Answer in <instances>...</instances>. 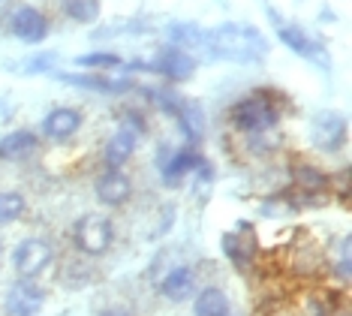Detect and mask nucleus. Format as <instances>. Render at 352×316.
<instances>
[{"mask_svg": "<svg viewBox=\"0 0 352 316\" xmlns=\"http://www.w3.org/2000/svg\"><path fill=\"white\" fill-rule=\"evenodd\" d=\"M73 238H76L78 250H85L87 256H100L111 247L115 229H111V220H106L102 214H85L82 220L76 223Z\"/></svg>", "mask_w": 352, "mask_h": 316, "instance_id": "4", "label": "nucleus"}, {"mask_svg": "<svg viewBox=\"0 0 352 316\" xmlns=\"http://www.w3.org/2000/svg\"><path fill=\"white\" fill-rule=\"evenodd\" d=\"M334 187L340 190V202L346 205L349 202V169H343V172L338 175V181H334Z\"/></svg>", "mask_w": 352, "mask_h": 316, "instance_id": "27", "label": "nucleus"}, {"mask_svg": "<svg viewBox=\"0 0 352 316\" xmlns=\"http://www.w3.org/2000/svg\"><path fill=\"white\" fill-rule=\"evenodd\" d=\"M223 253L229 256L232 265H238V268H250V262L259 253V241H256V232L253 226L241 220L232 232L223 235Z\"/></svg>", "mask_w": 352, "mask_h": 316, "instance_id": "7", "label": "nucleus"}, {"mask_svg": "<svg viewBox=\"0 0 352 316\" xmlns=\"http://www.w3.org/2000/svg\"><path fill=\"white\" fill-rule=\"evenodd\" d=\"M45 304V293L39 286H34L28 277L12 283L6 293V313L10 316H36Z\"/></svg>", "mask_w": 352, "mask_h": 316, "instance_id": "9", "label": "nucleus"}, {"mask_svg": "<svg viewBox=\"0 0 352 316\" xmlns=\"http://www.w3.org/2000/svg\"><path fill=\"white\" fill-rule=\"evenodd\" d=\"M310 139L325 154L340 151L343 142H346V120H343L338 112H319V115H314V120H310Z\"/></svg>", "mask_w": 352, "mask_h": 316, "instance_id": "6", "label": "nucleus"}, {"mask_svg": "<svg viewBox=\"0 0 352 316\" xmlns=\"http://www.w3.org/2000/svg\"><path fill=\"white\" fill-rule=\"evenodd\" d=\"M175 118H178L181 129L190 136V139H202V133H205V115H202V109H199L196 103H181L178 112H175Z\"/></svg>", "mask_w": 352, "mask_h": 316, "instance_id": "19", "label": "nucleus"}, {"mask_svg": "<svg viewBox=\"0 0 352 316\" xmlns=\"http://www.w3.org/2000/svg\"><path fill=\"white\" fill-rule=\"evenodd\" d=\"M277 120H280V109L271 94L259 91L232 105V124L241 129V133H259V129L277 127Z\"/></svg>", "mask_w": 352, "mask_h": 316, "instance_id": "2", "label": "nucleus"}, {"mask_svg": "<svg viewBox=\"0 0 352 316\" xmlns=\"http://www.w3.org/2000/svg\"><path fill=\"white\" fill-rule=\"evenodd\" d=\"M25 196L21 193H0V223H12L25 214Z\"/></svg>", "mask_w": 352, "mask_h": 316, "instance_id": "24", "label": "nucleus"}, {"mask_svg": "<svg viewBox=\"0 0 352 316\" xmlns=\"http://www.w3.org/2000/svg\"><path fill=\"white\" fill-rule=\"evenodd\" d=\"M76 63L82 70H121L124 58L121 54H111V52H91V54H78Z\"/></svg>", "mask_w": 352, "mask_h": 316, "instance_id": "23", "label": "nucleus"}, {"mask_svg": "<svg viewBox=\"0 0 352 316\" xmlns=\"http://www.w3.org/2000/svg\"><path fill=\"white\" fill-rule=\"evenodd\" d=\"M268 12H271V21H274V28H277L280 43H283L286 48H292V52H295V54H301L304 61L316 63L319 70H328V67H331V54H328L325 43H319L316 36L304 34V30H301V28H295V24L280 21V15H277L274 10H268Z\"/></svg>", "mask_w": 352, "mask_h": 316, "instance_id": "3", "label": "nucleus"}, {"mask_svg": "<svg viewBox=\"0 0 352 316\" xmlns=\"http://www.w3.org/2000/svg\"><path fill=\"white\" fill-rule=\"evenodd\" d=\"M78 127H82V115H78L76 109H69V105L52 109L43 120V133L54 142H63V139H69V136H76Z\"/></svg>", "mask_w": 352, "mask_h": 316, "instance_id": "13", "label": "nucleus"}, {"mask_svg": "<svg viewBox=\"0 0 352 316\" xmlns=\"http://www.w3.org/2000/svg\"><path fill=\"white\" fill-rule=\"evenodd\" d=\"M60 82L76 85V87H85V91L109 94V96L130 94L133 91L130 78H106V76H97V72H67V76H60Z\"/></svg>", "mask_w": 352, "mask_h": 316, "instance_id": "11", "label": "nucleus"}, {"mask_svg": "<svg viewBox=\"0 0 352 316\" xmlns=\"http://www.w3.org/2000/svg\"><path fill=\"white\" fill-rule=\"evenodd\" d=\"M100 316H133L126 307H109V310H102Z\"/></svg>", "mask_w": 352, "mask_h": 316, "instance_id": "28", "label": "nucleus"}, {"mask_svg": "<svg viewBox=\"0 0 352 316\" xmlns=\"http://www.w3.org/2000/svg\"><path fill=\"white\" fill-rule=\"evenodd\" d=\"M193 313L196 316H229V298L223 289H214L208 286L196 295L193 302Z\"/></svg>", "mask_w": 352, "mask_h": 316, "instance_id": "18", "label": "nucleus"}, {"mask_svg": "<svg viewBox=\"0 0 352 316\" xmlns=\"http://www.w3.org/2000/svg\"><path fill=\"white\" fill-rule=\"evenodd\" d=\"M199 163H202V154L184 148V151H175V154H166V160H160V169H163V184H169V187H175V184L181 181L184 175H193Z\"/></svg>", "mask_w": 352, "mask_h": 316, "instance_id": "15", "label": "nucleus"}, {"mask_svg": "<svg viewBox=\"0 0 352 316\" xmlns=\"http://www.w3.org/2000/svg\"><path fill=\"white\" fill-rule=\"evenodd\" d=\"M250 136V148L256 154H268V151H277L280 145H283V139H280L277 127H268V129H259V133H247Z\"/></svg>", "mask_w": 352, "mask_h": 316, "instance_id": "25", "label": "nucleus"}, {"mask_svg": "<svg viewBox=\"0 0 352 316\" xmlns=\"http://www.w3.org/2000/svg\"><path fill=\"white\" fill-rule=\"evenodd\" d=\"M292 181L298 184L304 193H322L328 187V175L319 172L316 166H307V163L292 166Z\"/></svg>", "mask_w": 352, "mask_h": 316, "instance_id": "20", "label": "nucleus"}, {"mask_svg": "<svg viewBox=\"0 0 352 316\" xmlns=\"http://www.w3.org/2000/svg\"><path fill=\"white\" fill-rule=\"evenodd\" d=\"M130 196H133V181L121 172V169H109L106 175L97 178V199L102 202V205L118 208V205H124Z\"/></svg>", "mask_w": 352, "mask_h": 316, "instance_id": "12", "label": "nucleus"}, {"mask_svg": "<svg viewBox=\"0 0 352 316\" xmlns=\"http://www.w3.org/2000/svg\"><path fill=\"white\" fill-rule=\"evenodd\" d=\"M10 30H12L15 39L36 45L45 39V34H49V19H45L39 10H34V6H19L10 19Z\"/></svg>", "mask_w": 352, "mask_h": 316, "instance_id": "8", "label": "nucleus"}, {"mask_svg": "<svg viewBox=\"0 0 352 316\" xmlns=\"http://www.w3.org/2000/svg\"><path fill=\"white\" fill-rule=\"evenodd\" d=\"M205 48L220 61H235V63H259L268 54V43L250 24H217L214 30L205 34Z\"/></svg>", "mask_w": 352, "mask_h": 316, "instance_id": "1", "label": "nucleus"}, {"mask_svg": "<svg viewBox=\"0 0 352 316\" xmlns=\"http://www.w3.org/2000/svg\"><path fill=\"white\" fill-rule=\"evenodd\" d=\"M52 259H54V250L49 241H39V238H28V241H21L19 247H15V253H12V265H15V271L21 274V277H36V274H43L45 268L52 265Z\"/></svg>", "mask_w": 352, "mask_h": 316, "instance_id": "5", "label": "nucleus"}, {"mask_svg": "<svg viewBox=\"0 0 352 316\" xmlns=\"http://www.w3.org/2000/svg\"><path fill=\"white\" fill-rule=\"evenodd\" d=\"M135 142H139V133L130 127H121L115 136L106 142V151H102V157H106V166L109 169H121L124 163H130L133 151H135Z\"/></svg>", "mask_w": 352, "mask_h": 316, "instance_id": "16", "label": "nucleus"}, {"mask_svg": "<svg viewBox=\"0 0 352 316\" xmlns=\"http://www.w3.org/2000/svg\"><path fill=\"white\" fill-rule=\"evenodd\" d=\"M151 70L160 72V76H166L169 82H187V78H193V72H196V61L190 58L187 52H181V48H166V52L157 54V61L151 63Z\"/></svg>", "mask_w": 352, "mask_h": 316, "instance_id": "10", "label": "nucleus"}, {"mask_svg": "<svg viewBox=\"0 0 352 316\" xmlns=\"http://www.w3.org/2000/svg\"><path fill=\"white\" fill-rule=\"evenodd\" d=\"M36 136L30 129H15V133H6L0 139V160H21L25 154H30L36 148Z\"/></svg>", "mask_w": 352, "mask_h": 316, "instance_id": "17", "label": "nucleus"}, {"mask_svg": "<svg viewBox=\"0 0 352 316\" xmlns=\"http://www.w3.org/2000/svg\"><path fill=\"white\" fill-rule=\"evenodd\" d=\"M169 39L178 48H199V45H205V30L199 24L178 21V24H169Z\"/></svg>", "mask_w": 352, "mask_h": 316, "instance_id": "21", "label": "nucleus"}, {"mask_svg": "<svg viewBox=\"0 0 352 316\" xmlns=\"http://www.w3.org/2000/svg\"><path fill=\"white\" fill-rule=\"evenodd\" d=\"M196 289V271L190 265H178V268H169L160 280V293H163L169 302H187Z\"/></svg>", "mask_w": 352, "mask_h": 316, "instance_id": "14", "label": "nucleus"}, {"mask_svg": "<svg viewBox=\"0 0 352 316\" xmlns=\"http://www.w3.org/2000/svg\"><path fill=\"white\" fill-rule=\"evenodd\" d=\"M60 6L78 24H94L100 19V0H60Z\"/></svg>", "mask_w": 352, "mask_h": 316, "instance_id": "22", "label": "nucleus"}, {"mask_svg": "<svg viewBox=\"0 0 352 316\" xmlns=\"http://www.w3.org/2000/svg\"><path fill=\"white\" fill-rule=\"evenodd\" d=\"M334 274L346 283L352 277V238L343 235L340 238V250H338V262H334Z\"/></svg>", "mask_w": 352, "mask_h": 316, "instance_id": "26", "label": "nucleus"}]
</instances>
